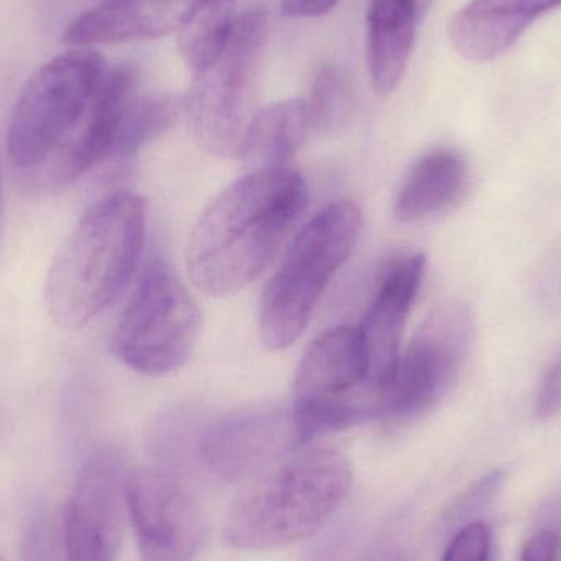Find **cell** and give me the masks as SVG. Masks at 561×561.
<instances>
[{
	"mask_svg": "<svg viewBox=\"0 0 561 561\" xmlns=\"http://www.w3.org/2000/svg\"><path fill=\"white\" fill-rule=\"evenodd\" d=\"M419 9H421V12H424L425 9H427L428 3H431V0H417Z\"/></svg>",
	"mask_w": 561,
	"mask_h": 561,
	"instance_id": "obj_29",
	"label": "cell"
},
{
	"mask_svg": "<svg viewBox=\"0 0 561 561\" xmlns=\"http://www.w3.org/2000/svg\"><path fill=\"white\" fill-rule=\"evenodd\" d=\"M135 99V75L130 68H117L105 75L88 111V121L68 157L53 171V186L62 190L81 180L107 158L114 157L122 125Z\"/></svg>",
	"mask_w": 561,
	"mask_h": 561,
	"instance_id": "obj_16",
	"label": "cell"
},
{
	"mask_svg": "<svg viewBox=\"0 0 561 561\" xmlns=\"http://www.w3.org/2000/svg\"><path fill=\"white\" fill-rule=\"evenodd\" d=\"M340 0H283L287 16H319L329 13Z\"/></svg>",
	"mask_w": 561,
	"mask_h": 561,
	"instance_id": "obj_27",
	"label": "cell"
},
{
	"mask_svg": "<svg viewBox=\"0 0 561 561\" xmlns=\"http://www.w3.org/2000/svg\"><path fill=\"white\" fill-rule=\"evenodd\" d=\"M561 411V359L550 368L540 385L536 401V414L550 419Z\"/></svg>",
	"mask_w": 561,
	"mask_h": 561,
	"instance_id": "obj_25",
	"label": "cell"
},
{
	"mask_svg": "<svg viewBox=\"0 0 561 561\" xmlns=\"http://www.w3.org/2000/svg\"><path fill=\"white\" fill-rule=\"evenodd\" d=\"M22 561H69L62 546L61 529L42 510L26 520L22 537Z\"/></svg>",
	"mask_w": 561,
	"mask_h": 561,
	"instance_id": "obj_23",
	"label": "cell"
},
{
	"mask_svg": "<svg viewBox=\"0 0 561 561\" xmlns=\"http://www.w3.org/2000/svg\"><path fill=\"white\" fill-rule=\"evenodd\" d=\"M470 171L458 151L437 148L415 161L394 201V214L404 224H421L454 209L467 193Z\"/></svg>",
	"mask_w": 561,
	"mask_h": 561,
	"instance_id": "obj_17",
	"label": "cell"
},
{
	"mask_svg": "<svg viewBox=\"0 0 561 561\" xmlns=\"http://www.w3.org/2000/svg\"><path fill=\"white\" fill-rule=\"evenodd\" d=\"M312 124L302 99L276 102L253 118L243 144L242 158L250 171L289 168L306 144Z\"/></svg>",
	"mask_w": 561,
	"mask_h": 561,
	"instance_id": "obj_19",
	"label": "cell"
},
{
	"mask_svg": "<svg viewBox=\"0 0 561 561\" xmlns=\"http://www.w3.org/2000/svg\"><path fill=\"white\" fill-rule=\"evenodd\" d=\"M471 317L461 304L438 307L399 358L382 396L381 419L402 422L435 408L457 382L471 340Z\"/></svg>",
	"mask_w": 561,
	"mask_h": 561,
	"instance_id": "obj_9",
	"label": "cell"
},
{
	"mask_svg": "<svg viewBox=\"0 0 561 561\" xmlns=\"http://www.w3.org/2000/svg\"><path fill=\"white\" fill-rule=\"evenodd\" d=\"M147 239V203L130 191L95 201L49 268L45 304L61 329L78 330L107 310L134 276Z\"/></svg>",
	"mask_w": 561,
	"mask_h": 561,
	"instance_id": "obj_2",
	"label": "cell"
},
{
	"mask_svg": "<svg viewBox=\"0 0 561 561\" xmlns=\"http://www.w3.org/2000/svg\"><path fill=\"white\" fill-rule=\"evenodd\" d=\"M421 13L417 0H371L369 3L368 68L379 94H391L401 82Z\"/></svg>",
	"mask_w": 561,
	"mask_h": 561,
	"instance_id": "obj_18",
	"label": "cell"
},
{
	"mask_svg": "<svg viewBox=\"0 0 561 561\" xmlns=\"http://www.w3.org/2000/svg\"><path fill=\"white\" fill-rule=\"evenodd\" d=\"M2 220H3V191H2V178H0V240H2Z\"/></svg>",
	"mask_w": 561,
	"mask_h": 561,
	"instance_id": "obj_28",
	"label": "cell"
},
{
	"mask_svg": "<svg viewBox=\"0 0 561 561\" xmlns=\"http://www.w3.org/2000/svg\"><path fill=\"white\" fill-rule=\"evenodd\" d=\"M561 549V537L556 530H540L520 553V561H557Z\"/></svg>",
	"mask_w": 561,
	"mask_h": 561,
	"instance_id": "obj_26",
	"label": "cell"
},
{
	"mask_svg": "<svg viewBox=\"0 0 561 561\" xmlns=\"http://www.w3.org/2000/svg\"><path fill=\"white\" fill-rule=\"evenodd\" d=\"M199 330L196 300L167 263L154 260L115 327L112 352L131 371L170 375L190 358Z\"/></svg>",
	"mask_w": 561,
	"mask_h": 561,
	"instance_id": "obj_8",
	"label": "cell"
},
{
	"mask_svg": "<svg viewBox=\"0 0 561 561\" xmlns=\"http://www.w3.org/2000/svg\"><path fill=\"white\" fill-rule=\"evenodd\" d=\"M425 256L409 255L386 266L359 330L369 359V385L381 399L401 358V339L421 289Z\"/></svg>",
	"mask_w": 561,
	"mask_h": 561,
	"instance_id": "obj_13",
	"label": "cell"
},
{
	"mask_svg": "<svg viewBox=\"0 0 561 561\" xmlns=\"http://www.w3.org/2000/svg\"><path fill=\"white\" fill-rule=\"evenodd\" d=\"M307 204L293 168L250 171L201 214L187 242V275L201 293L232 296L260 278L278 255Z\"/></svg>",
	"mask_w": 561,
	"mask_h": 561,
	"instance_id": "obj_1",
	"label": "cell"
},
{
	"mask_svg": "<svg viewBox=\"0 0 561 561\" xmlns=\"http://www.w3.org/2000/svg\"><path fill=\"white\" fill-rule=\"evenodd\" d=\"M193 0H107L79 15L62 33L76 48L158 38L181 28Z\"/></svg>",
	"mask_w": 561,
	"mask_h": 561,
	"instance_id": "obj_14",
	"label": "cell"
},
{
	"mask_svg": "<svg viewBox=\"0 0 561 561\" xmlns=\"http://www.w3.org/2000/svg\"><path fill=\"white\" fill-rule=\"evenodd\" d=\"M105 75L104 58L88 48L45 62L26 82L10 117V161L22 170L45 163L88 114Z\"/></svg>",
	"mask_w": 561,
	"mask_h": 561,
	"instance_id": "obj_7",
	"label": "cell"
},
{
	"mask_svg": "<svg viewBox=\"0 0 561 561\" xmlns=\"http://www.w3.org/2000/svg\"><path fill=\"white\" fill-rule=\"evenodd\" d=\"M293 412L300 444L381 419L359 327H332L310 343L294 378Z\"/></svg>",
	"mask_w": 561,
	"mask_h": 561,
	"instance_id": "obj_6",
	"label": "cell"
},
{
	"mask_svg": "<svg viewBox=\"0 0 561 561\" xmlns=\"http://www.w3.org/2000/svg\"><path fill=\"white\" fill-rule=\"evenodd\" d=\"M236 0H193L180 28V48L193 71L209 65L232 30Z\"/></svg>",
	"mask_w": 561,
	"mask_h": 561,
	"instance_id": "obj_20",
	"label": "cell"
},
{
	"mask_svg": "<svg viewBox=\"0 0 561 561\" xmlns=\"http://www.w3.org/2000/svg\"><path fill=\"white\" fill-rule=\"evenodd\" d=\"M392 561H409V560H408V557H404V556H398V557H396V559H394V560H392Z\"/></svg>",
	"mask_w": 561,
	"mask_h": 561,
	"instance_id": "obj_30",
	"label": "cell"
},
{
	"mask_svg": "<svg viewBox=\"0 0 561 561\" xmlns=\"http://www.w3.org/2000/svg\"><path fill=\"white\" fill-rule=\"evenodd\" d=\"M124 460L111 448L95 451L82 465L61 524L69 561H115L127 511Z\"/></svg>",
	"mask_w": 561,
	"mask_h": 561,
	"instance_id": "obj_10",
	"label": "cell"
},
{
	"mask_svg": "<svg viewBox=\"0 0 561 561\" xmlns=\"http://www.w3.org/2000/svg\"><path fill=\"white\" fill-rule=\"evenodd\" d=\"M293 408L240 409L214 421L201 434V463L224 481H240L299 445Z\"/></svg>",
	"mask_w": 561,
	"mask_h": 561,
	"instance_id": "obj_12",
	"label": "cell"
},
{
	"mask_svg": "<svg viewBox=\"0 0 561 561\" xmlns=\"http://www.w3.org/2000/svg\"><path fill=\"white\" fill-rule=\"evenodd\" d=\"M180 105L170 95H135L125 115L114 157L127 160L163 135L176 121Z\"/></svg>",
	"mask_w": 561,
	"mask_h": 561,
	"instance_id": "obj_21",
	"label": "cell"
},
{
	"mask_svg": "<svg viewBox=\"0 0 561 561\" xmlns=\"http://www.w3.org/2000/svg\"><path fill=\"white\" fill-rule=\"evenodd\" d=\"M561 0H471L448 25L451 45L463 58L491 61L503 55L543 13Z\"/></svg>",
	"mask_w": 561,
	"mask_h": 561,
	"instance_id": "obj_15",
	"label": "cell"
},
{
	"mask_svg": "<svg viewBox=\"0 0 561 561\" xmlns=\"http://www.w3.org/2000/svg\"><path fill=\"white\" fill-rule=\"evenodd\" d=\"M353 486L345 455L302 451L253 481L230 507L224 539L239 550L290 546L322 529Z\"/></svg>",
	"mask_w": 561,
	"mask_h": 561,
	"instance_id": "obj_3",
	"label": "cell"
},
{
	"mask_svg": "<svg viewBox=\"0 0 561 561\" xmlns=\"http://www.w3.org/2000/svg\"><path fill=\"white\" fill-rule=\"evenodd\" d=\"M127 511L141 561H194L204 524L190 494L157 470H135L127 478Z\"/></svg>",
	"mask_w": 561,
	"mask_h": 561,
	"instance_id": "obj_11",
	"label": "cell"
},
{
	"mask_svg": "<svg viewBox=\"0 0 561 561\" xmlns=\"http://www.w3.org/2000/svg\"><path fill=\"white\" fill-rule=\"evenodd\" d=\"M266 43L265 10H247L237 16L219 55L194 71L184 107L194 138L214 157L242 153L250 125L260 112Z\"/></svg>",
	"mask_w": 561,
	"mask_h": 561,
	"instance_id": "obj_5",
	"label": "cell"
},
{
	"mask_svg": "<svg viewBox=\"0 0 561 561\" xmlns=\"http://www.w3.org/2000/svg\"><path fill=\"white\" fill-rule=\"evenodd\" d=\"M362 227L355 201L340 199L297 232L260 302L259 332L266 348H287L302 335L327 287L355 250Z\"/></svg>",
	"mask_w": 561,
	"mask_h": 561,
	"instance_id": "obj_4",
	"label": "cell"
},
{
	"mask_svg": "<svg viewBox=\"0 0 561 561\" xmlns=\"http://www.w3.org/2000/svg\"><path fill=\"white\" fill-rule=\"evenodd\" d=\"M494 539L484 523L461 527L445 549L440 561H493Z\"/></svg>",
	"mask_w": 561,
	"mask_h": 561,
	"instance_id": "obj_24",
	"label": "cell"
},
{
	"mask_svg": "<svg viewBox=\"0 0 561 561\" xmlns=\"http://www.w3.org/2000/svg\"><path fill=\"white\" fill-rule=\"evenodd\" d=\"M0 561H2V559H0Z\"/></svg>",
	"mask_w": 561,
	"mask_h": 561,
	"instance_id": "obj_31",
	"label": "cell"
},
{
	"mask_svg": "<svg viewBox=\"0 0 561 561\" xmlns=\"http://www.w3.org/2000/svg\"><path fill=\"white\" fill-rule=\"evenodd\" d=\"M306 104L310 124L316 130L330 134L345 127L355 108L348 76L339 66H323L313 76Z\"/></svg>",
	"mask_w": 561,
	"mask_h": 561,
	"instance_id": "obj_22",
	"label": "cell"
}]
</instances>
